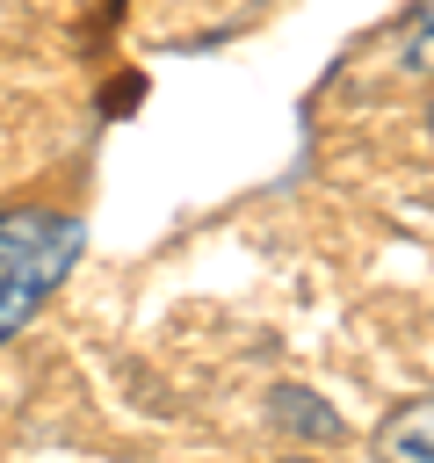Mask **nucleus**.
I'll use <instances>...</instances> for the list:
<instances>
[{
	"instance_id": "1",
	"label": "nucleus",
	"mask_w": 434,
	"mask_h": 463,
	"mask_svg": "<svg viewBox=\"0 0 434 463\" xmlns=\"http://www.w3.org/2000/svg\"><path fill=\"white\" fill-rule=\"evenodd\" d=\"M80 260V217L65 210H7L0 217V340L36 318V304Z\"/></svg>"
},
{
	"instance_id": "2",
	"label": "nucleus",
	"mask_w": 434,
	"mask_h": 463,
	"mask_svg": "<svg viewBox=\"0 0 434 463\" xmlns=\"http://www.w3.org/2000/svg\"><path fill=\"white\" fill-rule=\"evenodd\" d=\"M376 456H412V463H434V398L391 412L376 427Z\"/></svg>"
},
{
	"instance_id": "3",
	"label": "nucleus",
	"mask_w": 434,
	"mask_h": 463,
	"mask_svg": "<svg viewBox=\"0 0 434 463\" xmlns=\"http://www.w3.org/2000/svg\"><path fill=\"white\" fill-rule=\"evenodd\" d=\"M398 65H405L412 80H427V72H434V0H420V7L405 14V36H398Z\"/></svg>"
},
{
	"instance_id": "4",
	"label": "nucleus",
	"mask_w": 434,
	"mask_h": 463,
	"mask_svg": "<svg viewBox=\"0 0 434 463\" xmlns=\"http://www.w3.org/2000/svg\"><path fill=\"white\" fill-rule=\"evenodd\" d=\"M427 130H434V109H427Z\"/></svg>"
}]
</instances>
